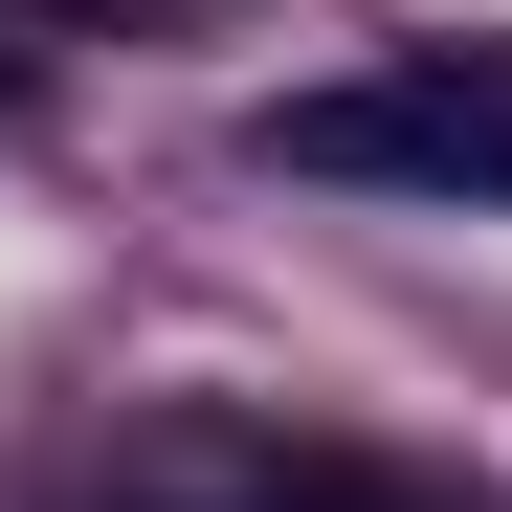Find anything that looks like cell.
<instances>
[{"label": "cell", "instance_id": "1", "mask_svg": "<svg viewBox=\"0 0 512 512\" xmlns=\"http://www.w3.org/2000/svg\"><path fill=\"white\" fill-rule=\"evenodd\" d=\"M290 179H423V201H512V45L379 67V90H290L268 112Z\"/></svg>", "mask_w": 512, "mask_h": 512}, {"label": "cell", "instance_id": "2", "mask_svg": "<svg viewBox=\"0 0 512 512\" xmlns=\"http://www.w3.org/2000/svg\"><path fill=\"white\" fill-rule=\"evenodd\" d=\"M179 512H401L379 468H223V490H179Z\"/></svg>", "mask_w": 512, "mask_h": 512}]
</instances>
